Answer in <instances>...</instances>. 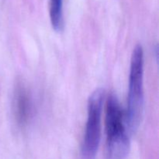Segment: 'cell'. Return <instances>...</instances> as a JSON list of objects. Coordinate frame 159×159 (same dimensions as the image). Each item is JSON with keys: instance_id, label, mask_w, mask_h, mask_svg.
<instances>
[{"instance_id": "cell-3", "label": "cell", "mask_w": 159, "mask_h": 159, "mask_svg": "<svg viewBox=\"0 0 159 159\" xmlns=\"http://www.w3.org/2000/svg\"><path fill=\"white\" fill-rule=\"evenodd\" d=\"M105 91L97 89L89 97L87 120L82 143V159H96L101 140L102 115L105 101Z\"/></svg>"}, {"instance_id": "cell-5", "label": "cell", "mask_w": 159, "mask_h": 159, "mask_svg": "<svg viewBox=\"0 0 159 159\" xmlns=\"http://www.w3.org/2000/svg\"><path fill=\"white\" fill-rule=\"evenodd\" d=\"M50 20L53 29L61 32L64 29L63 0H50Z\"/></svg>"}, {"instance_id": "cell-1", "label": "cell", "mask_w": 159, "mask_h": 159, "mask_svg": "<svg viewBox=\"0 0 159 159\" xmlns=\"http://www.w3.org/2000/svg\"><path fill=\"white\" fill-rule=\"evenodd\" d=\"M107 159H125L130 147V132L126 126L124 112L114 94L107 99L105 115Z\"/></svg>"}, {"instance_id": "cell-4", "label": "cell", "mask_w": 159, "mask_h": 159, "mask_svg": "<svg viewBox=\"0 0 159 159\" xmlns=\"http://www.w3.org/2000/svg\"><path fill=\"white\" fill-rule=\"evenodd\" d=\"M13 114L17 125L25 128L34 115V100L30 89L23 83L16 86L13 96Z\"/></svg>"}, {"instance_id": "cell-2", "label": "cell", "mask_w": 159, "mask_h": 159, "mask_svg": "<svg viewBox=\"0 0 159 159\" xmlns=\"http://www.w3.org/2000/svg\"><path fill=\"white\" fill-rule=\"evenodd\" d=\"M144 51L141 45H137L130 58L127 108L124 111L126 126L130 135L138 130L144 111Z\"/></svg>"}]
</instances>
